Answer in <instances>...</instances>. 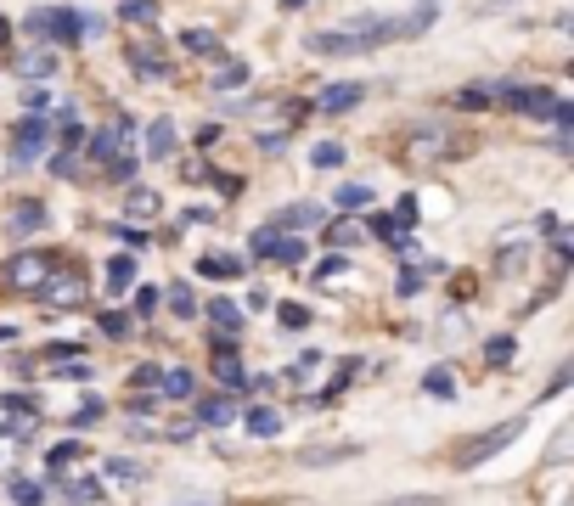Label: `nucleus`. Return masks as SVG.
<instances>
[{"mask_svg": "<svg viewBox=\"0 0 574 506\" xmlns=\"http://www.w3.org/2000/svg\"><path fill=\"white\" fill-rule=\"evenodd\" d=\"M316 220H321V209H316V202H293L287 214H277V220H270V231H282V236H287V231H298V225H316Z\"/></svg>", "mask_w": 574, "mask_h": 506, "instance_id": "nucleus-19", "label": "nucleus"}, {"mask_svg": "<svg viewBox=\"0 0 574 506\" xmlns=\"http://www.w3.org/2000/svg\"><path fill=\"white\" fill-rule=\"evenodd\" d=\"M57 264H62V259H57L51 248H34V253H12L6 264H0V282H6V287H17V293H34V287H40V282L51 276Z\"/></svg>", "mask_w": 574, "mask_h": 506, "instance_id": "nucleus-2", "label": "nucleus"}, {"mask_svg": "<svg viewBox=\"0 0 574 506\" xmlns=\"http://www.w3.org/2000/svg\"><path fill=\"white\" fill-rule=\"evenodd\" d=\"M371 236H383L394 253H412V236H405V225H394L389 214H371Z\"/></svg>", "mask_w": 574, "mask_h": 506, "instance_id": "nucleus-21", "label": "nucleus"}, {"mask_svg": "<svg viewBox=\"0 0 574 506\" xmlns=\"http://www.w3.org/2000/svg\"><path fill=\"white\" fill-rule=\"evenodd\" d=\"M62 490H68V501H79V506H85V501H96V495H101V484H90V479H68V484H62Z\"/></svg>", "mask_w": 574, "mask_h": 506, "instance_id": "nucleus-43", "label": "nucleus"}, {"mask_svg": "<svg viewBox=\"0 0 574 506\" xmlns=\"http://www.w3.org/2000/svg\"><path fill=\"white\" fill-rule=\"evenodd\" d=\"M209 321L220 326V337H236V332H243V310H236L231 298H214V304H209Z\"/></svg>", "mask_w": 574, "mask_h": 506, "instance_id": "nucleus-20", "label": "nucleus"}, {"mask_svg": "<svg viewBox=\"0 0 574 506\" xmlns=\"http://www.w3.org/2000/svg\"><path fill=\"white\" fill-rule=\"evenodd\" d=\"M34 422H40V405H34L28 394H0V433H17L28 439Z\"/></svg>", "mask_w": 574, "mask_h": 506, "instance_id": "nucleus-10", "label": "nucleus"}, {"mask_svg": "<svg viewBox=\"0 0 574 506\" xmlns=\"http://www.w3.org/2000/svg\"><path fill=\"white\" fill-rule=\"evenodd\" d=\"M108 479H119V484H135V479H141V461H124V456H113V461H108Z\"/></svg>", "mask_w": 574, "mask_h": 506, "instance_id": "nucleus-39", "label": "nucleus"}, {"mask_svg": "<svg viewBox=\"0 0 574 506\" xmlns=\"http://www.w3.org/2000/svg\"><path fill=\"white\" fill-rule=\"evenodd\" d=\"M119 17H124V23H152V17H158V0H124Z\"/></svg>", "mask_w": 574, "mask_h": 506, "instance_id": "nucleus-38", "label": "nucleus"}, {"mask_svg": "<svg viewBox=\"0 0 574 506\" xmlns=\"http://www.w3.org/2000/svg\"><path fill=\"white\" fill-rule=\"evenodd\" d=\"M68 360H85V355H79V344H68V337L46 349V366H68Z\"/></svg>", "mask_w": 574, "mask_h": 506, "instance_id": "nucleus-42", "label": "nucleus"}, {"mask_svg": "<svg viewBox=\"0 0 574 506\" xmlns=\"http://www.w3.org/2000/svg\"><path fill=\"white\" fill-rule=\"evenodd\" d=\"M124 57H130V67H135L141 79H169V57H163V51H152V46H130Z\"/></svg>", "mask_w": 574, "mask_h": 506, "instance_id": "nucleus-11", "label": "nucleus"}, {"mask_svg": "<svg viewBox=\"0 0 574 506\" xmlns=\"http://www.w3.org/2000/svg\"><path fill=\"white\" fill-rule=\"evenodd\" d=\"M108 287H113V293L135 287V253H113V259H108Z\"/></svg>", "mask_w": 574, "mask_h": 506, "instance_id": "nucleus-23", "label": "nucleus"}, {"mask_svg": "<svg viewBox=\"0 0 574 506\" xmlns=\"http://www.w3.org/2000/svg\"><path fill=\"white\" fill-rule=\"evenodd\" d=\"M124 214H135V220H152V214H158V191H141V186H135V191L124 197Z\"/></svg>", "mask_w": 574, "mask_h": 506, "instance_id": "nucleus-29", "label": "nucleus"}, {"mask_svg": "<svg viewBox=\"0 0 574 506\" xmlns=\"http://www.w3.org/2000/svg\"><path fill=\"white\" fill-rule=\"evenodd\" d=\"M197 270H203L209 282H236V276H243V259H236V253H203Z\"/></svg>", "mask_w": 574, "mask_h": 506, "instance_id": "nucleus-13", "label": "nucleus"}, {"mask_svg": "<svg viewBox=\"0 0 574 506\" xmlns=\"http://www.w3.org/2000/svg\"><path fill=\"white\" fill-rule=\"evenodd\" d=\"M310 315H304V304H282V326H304Z\"/></svg>", "mask_w": 574, "mask_h": 506, "instance_id": "nucleus-51", "label": "nucleus"}, {"mask_svg": "<svg viewBox=\"0 0 574 506\" xmlns=\"http://www.w3.org/2000/svg\"><path fill=\"white\" fill-rule=\"evenodd\" d=\"M34 298H46L51 310H79V304H85V270L79 264H57L51 276L34 287Z\"/></svg>", "mask_w": 574, "mask_h": 506, "instance_id": "nucleus-4", "label": "nucleus"}, {"mask_svg": "<svg viewBox=\"0 0 574 506\" xmlns=\"http://www.w3.org/2000/svg\"><path fill=\"white\" fill-rule=\"evenodd\" d=\"M248 248L265 253V259H277V264H304V259H310V248H304L298 236H282V231H270V225L254 231V243H248Z\"/></svg>", "mask_w": 574, "mask_h": 506, "instance_id": "nucleus-8", "label": "nucleus"}, {"mask_svg": "<svg viewBox=\"0 0 574 506\" xmlns=\"http://www.w3.org/2000/svg\"><path fill=\"white\" fill-rule=\"evenodd\" d=\"M51 175H57V181H74V175H79V152H57V158H51Z\"/></svg>", "mask_w": 574, "mask_h": 506, "instance_id": "nucleus-41", "label": "nucleus"}, {"mask_svg": "<svg viewBox=\"0 0 574 506\" xmlns=\"http://www.w3.org/2000/svg\"><path fill=\"white\" fill-rule=\"evenodd\" d=\"M6 40H12V23H6V17H0V51H6Z\"/></svg>", "mask_w": 574, "mask_h": 506, "instance_id": "nucleus-52", "label": "nucleus"}, {"mask_svg": "<svg viewBox=\"0 0 574 506\" xmlns=\"http://www.w3.org/2000/svg\"><path fill=\"white\" fill-rule=\"evenodd\" d=\"M513 360V337H490V349H485V366H506Z\"/></svg>", "mask_w": 574, "mask_h": 506, "instance_id": "nucleus-45", "label": "nucleus"}, {"mask_svg": "<svg viewBox=\"0 0 574 506\" xmlns=\"http://www.w3.org/2000/svg\"><path fill=\"white\" fill-rule=\"evenodd\" d=\"M12 501L17 506H40L46 501V484L40 479H12Z\"/></svg>", "mask_w": 574, "mask_h": 506, "instance_id": "nucleus-31", "label": "nucleus"}, {"mask_svg": "<svg viewBox=\"0 0 574 506\" xmlns=\"http://www.w3.org/2000/svg\"><path fill=\"white\" fill-rule=\"evenodd\" d=\"M366 202H371V186H360V181L338 186V209H366Z\"/></svg>", "mask_w": 574, "mask_h": 506, "instance_id": "nucleus-33", "label": "nucleus"}, {"mask_svg": "<svg viewBox=\"0 0 574 506\" xmlns=\"http://www.w3.org/2000/svg\"><path fill=\"white\" fill-rule=\"evenodd\" d=\"M214 383L225 388V394H236L248 377H243V366H236V355H214Z\"/></svg>", "mask_w": 574, "mask_h": 506, "instance_id": "nucleus-24", "label": "nucleus"}, {"mask_svg": "<svg viewBox=\"0 0 574 506\" xmlns=\"http://www.w3.org/2000/svg\"><path fill=\"white\" fill-rule=\"evenodd\" d=\"M423 394H433V399H456V371H451V366H433L428 377H423Z\"/></svg>", "mask_w": 574, "mask_h": 506, "instance_id": "nucleus-22", "label": "nucleus"}, {"mask_svg": "<svg viewBox=\"0 0 574 506\" xmlns=\"http://www.w3.org/2000/svg\"><path fill=\"white\" fill-rule=\"evenodd\" d=\"M360 236H366V231H360L355 220H332V225H327V243H332L338 253H344V248H360Z\"/></svg>", "mask_w": 574, "mask_h": 506, "instance_id": "nucleus-25", "label": "nucleus"}, {"mask_svg": "<svg viewBox=\"0 0 574 506\" xmlns=\"http://www.w3.org/2000/svg\"><path fill=\"white\" fill-rule=\"evenodd\" d=\"M243 79H248V62H236V57H220V62H214V74H209L214 90H236Z\"/></svg>", "mask_w": 574, "mask_h": 506, "instance_id": "nucleus-18", "label": "nucleus"}, {"mask_svg": "<svg viewBox=\"0 0 574 506\" xmlns=\"http://www.w3.org/2000/svg\"><path fill=\"white\" fill-rule=\"evenodd\" d=\"M451 147H456V141H451V135L439 129V124H417V129H412V135L400 141V158L412 163V169H423V163H439V158H445Z\"/></svg>", "mask_w": 574, "mask_h": 506, "instance_id": "nucleus-5", "label": "nucleus"}, {"mask_svg": "<svg viewBox=\"0 0 574 506\" xmlns=\"http://www.w3.org/2000/svg\"><path fill=\"white\" fill-rule=\"evenodd\" d=\"M298 6H304V0H282V12H298Z\"/></svg>", "mask_w": 574, "mask_h": 506, "instance_id": "nucleus-53", "label": "nucleus"}, {"mask_svg": "<svg viewBox=\"0 0 574 506\" xmlns=\"http://www.w3.org/2000/svg\"><path fill=\"white\" fill-rule=\"evenodd\" d=\"M231 417H236V399H231V394H209V399L197 405V422H203V428H225Z\"/></svg>", "mask_w": 574, "mask_h": 506, "instance_id": "nucleus-14", "label": "nucleus"}, {"mask_svg": "<svg viewBox=\"0 0 574 506\" xmlns=\"http://www.w3.org/2000/svg\"><path fill=\"white\" fill-rule=\"evenodd\" d=\"M46 147H51V119H46V113H28V119L12 129L6 158H12V169H28V163H40Z\"/></svg>", "mask_w": 574, "mask_h": 506, "instance_id": "nucleus-3", "label": "nucleus"}, {"mask_svg": "<svg viewBox=\"0 0 574 506\" xmlns=\"http://www.w3.org/2000/svg\"><path fill=\"white\" fill-rule=\"evenodd\" d=\"M389 220H394V225H412V220H417V197H400Z\"/></svg>", "mask_w": 574, "mask_h": 506, "instance_id": "nucleus-48", "label": "nucleus"}, {"mask_svg": "<svg viewBox=\"0 0 574 506\" xmlns=\"http://www.w3.org/2000/svg\"><path fill=\"white\" fill-rule=\"evenodd\" d=\"M169 152H175V124H169V119H152V124H147V158L158 163V158H169Z\"/></svg>", "mask_w": 574, "mask_h": 506, "instance_id": "nucleus-15", "label": "nucleus"}, {"mask_svg": "<svg viewBox=\"0 0 574 506\" xmlns=\"http://www.w3.org/2000/svg\"><path fill=\"white\" fill-rule=\"evenodd\" d=\"M158 394H169V399H192V394H197V377H192L186 366H169L163 383H158Z\"/></svg>", "mask_w": 574, "mask_h": 506, "instance_id": "nucleus-17", "label": "nucleus"}, {"mask_svg": "<svg viewBox=\"0 0 574 506\" xmlns=\"http://www.w3.org/2000/svg\"><path fill=\"white\" fill-rule=\"evenodd\" d=\"M439 17V0H417L412 6V17H400L405 23V40H412V34H428V23Z\"/></svg>", "mask_w": 574, "mask_h": 506, "instance_id": "nucleus-27", "label": "nucleus"}, {"mask_svg": "<svg viewBox=\"0 0 574 506\" xmlns=\"http://www.w3.org/2000/svg\"><path fill=\"white\" fill-rule=\"evenodd\" d=\"M344 270H350V253H332V259L316 264V282H332V276H344Z\"/></svg>", "mask_w": 574, "mask_h": 506, "instance_id": "nucleus-44", "label": "nucleus"}, {"mask_svg": "<svg viewBox=\"0 0 574 506\" xmlns=\"http://www.w3.org/2000/svg\"><path fill=\"white\" fill-rule=\"evenodd\" d=\"M389 40H405V23L400 17H360L350 28H332V34H310L304 51L316 57H360V51H378Z\"/></svg>", "mask_w": 574, "mask_h": 506, "instance_id": "nucleus-1", "label": "nucleus"}, {"mask_svg": "<svg viewBox=\"0 0 574 506\" xmlns=\"http://www.w3.org/2000/svg\"><path fill=\"white\" fill-rule=\"evenodd\" d=\"M277 428H282V417H277V411H270V405H254V411H248V433L270 439V433H277Z\"/></svg>", "mask_w": 574, "mask_h": 506, "instance_id": "nucleus-30", "label": "nucleus"}, {"mask_svg": "<svg viewBox=\"0 0 574 506\" xmlns=\"http://www.w3.org/2000/svg\"><path fill=\"white\" fill-rule=\"evenodd\" d=\"M169 310H175L181 321H186V315H197V298H192V287H186V282L169 287Z\"/></svg>", "mask_w": 574, "mask_h": 506, "instance_id": "nucleus-34", "label": "nucleus"}, {"mask_svg": "<svg viewBox=\"0 0 574 506\" xmlns=\"http://www.w3.org/2000/svg\"><path fill=\"white\" fill-rule=\"evenodd\" d=\"M186 51H197V57H220V40L209 28H186Z\"/></svg>", "mask_w": 574, "mask_h": 506, "instance_id": "nucleus-32", "label": "nucleus"}, {"mask_svg": "<svg viewBox=\"0 0 574 506\" xmlns=\"http://www.w3.org/2000/svg\"><path fill=\"white\" fill-rule=\"evenodd\" d=\"M310 163H316V169H338V163H344V147H338V141H321V147L310 152Z\"/></svg>", "mask_w": 574, "mask_h": 506, "instance_id": "nucleus-40", "label": "nucleus"}, {"mask_svg": "<svg viewBox=\"0 0 574 506\" xmlns=\"http://www.w3.org/2000/svg\"><path fill=\"white\" fill-rule=\"evenodd\" d=\"M96 326H101V337H113V344H119V337H130V315L124 310H108Z\"/></svg>", "mask_w": 574, "mask_h": 506, "instance_id": "nucleus-36", "label": "nucleus"}, {"mask_svg": "<svg viewBox=\"0 0 574 506\" xmlns=\"http://www.w3.org/2000/svg\"><path fill=\"white\" fill-rule=\"evenodd\" d=\"M158 383H163V366H135V371H130L135 399H152V394H158Z\"/></svg>", "mask_w": 574, "mask_h": 506, "instance_id": "nucleus-26", "label": "nucleus"}, {"mask_svg": "<svg viewBox=\"0 0 574 506\" xmlns=\"http://www.w3.org/2000/svg\"><path fill=\"white\" fill-rule=\"evenodd\" d=\"M518 433H524V422H501V428H490L485 439H473V445H462V450H456V467H479L485 456H496V450L513 445Z\"/></svg>", "mask_w": 574, "mask_h": 506, "instance_id": "nucleus-9", "label": "nucleus"}, {"mask_svg": "<svg viewBox=\"0 0 574 506\" xmlns=\"http://www.w3.org/2000/svg\"><path fill=\"white\" fill-rule=\"evenodd\" d=\"M360 96H366L360 85H327V90L316 96V113H350Z\"/></svg>", "mask_w": 574, "mask_h": 506, "instance_id": "nucleus-12", "label": "nucleus"}, {"mask_svg": "<svg viewBox=\"0 0 574 506\" xmlns=\"http://www.w3.org/2000/svg\"><path fill=\"white\" fill-rule=\"evenodd\" d=\"M90 158H96V163H113V158H119V135H113V129H101L96 141H90Z\"/></svg>", "mask_w": 574, "mask_h": 506, "instance_id": "nucleus-37", "label": "nucleus"}, {"mask_svg": "<svg viewBox=\"0 0 574 506\" xmlns=\"http://www.w3.org/2000/svg\"><path fill=\"white\" fill-rule=\"evenodd\" d=\"M158 298H163L158 287H135V315H152V310H158Z\"/></svg>", "mask_w": 574, "mask_h": 506, "instance_id": "nucleus-47", "label": "nucleus"}, {"mask_svg": "<svg viewBox=\"0 0 574 506\" xmlns=\"http://www.w3.org/2000/svg\"><path fill=\"white\" fill-rule=\"evenodd\" d=\"M34 40H62V46H74L79 40V12H62V6H40V12H28L23 23Z\"/></svg>", "mask_w": 574, "mask_h": 506, "instance_id": "nucleus-6", "label": "nucleus"}, {"mask_svg": "<svg viewBox=\"0 0 574 506\" xmlns=\"http://www.w3.org/2000/svg\"><path fill=\"white\" fill-rule=\"evenodd\" d=\"M96 417H101V399H85V405H79V411H74V428H90Z\"/></svg>", "mask_w": 574, "mask_h": 506, "instance_id": "nucleus-49", "label": "nucleus"}, {"mask_svg": "<svg viewBox=\"0 0 574 506\" xmlns=\"http://www.w3.org/2000/svg\"><path fill=\"white\" fill-rule=\"evenodd\" d=\"M23 74H28V79H51V74H57V57H51V51H34V57L23 62Z\"/></svg>", "mask_w": 574, "mask_h": 506, "instance_id": "nucleus-35", "label": "nucleus"}, {"mask_svg": "<svg viewBox=\"0 0 574 506\" xmlns=\"http://www.w3.org/2000/svg\"><path fill=\"white\" fill-rule=\"evenodd\" d=\"M46 220H51V209H46V202H17V209H12V231H17V236H28V231H46Z\"/></svg>", "mask_w": 574, "mask_h": 506, "instance_id": "nucleus-16", "label": "nucleus"}, {"mask_svg": "<svg viewBox=\"0 0 574 506\" xmlns=\"http://www.w3.org/2000/svg\"><path fill=\"white\" fill-rule=\"evenodd\" d=\"M23 108H28V113H46V90L28 85V90H23Z\"/></svg>", "mask_w": 574, "mask_h": 506, "instance_id": "nucleus-50", "label": "nucleus"}, {"mask_svg": "<svg viewBox=\"0 0 574 506\" xmlns=\"http://www.w3.org/2000/svg\"><path fill=\"white\" fill-rule=\"evenodd\" d=\"M496 101H506L524 119H552V108H558V96L547 85H496Z\"/></svg>", "mask_w": 574, "mask_h": 506, "instance_id": "nucleus-7", "label": "nucleus"}, {"mask_svg": "<svg viewBox=\"0 0 574 506\" xmlns=\"http://www.w3.org/2000/svg\"><path fill=\"white\" fill-rule=\"evenodd\" d=\"M74 456H79V439H62V445H51V450H46V461H51V467H68Z\"/></svg>", "mask_w": 574, "mask_h": 506, "instance_id": "nucleus-46", "label": "nucleus"}, {"mask_svg": "<svg viewBox=\"0 0 574 506\" xmlns=\"http://www.w3.org/2000/svg\"><path fill=\"white\" fill-rule=\"evenodd\" d=\"M496 101V85H467V90H456V108H467V113H485Z\"/></svg>", "mask_w": 574, "mask_h": 506, "instance_id": "nucleus-28", "label": "nucleus"}]
</instances>
